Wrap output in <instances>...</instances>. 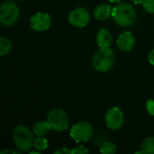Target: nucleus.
<instances>
[{"label": "nucleus", "mask_w": 154, "mask_h": 154, "mask_svg": "<svg viewBox=\"0 0 154 154\" xmlns=\"http://www.w3.org/2000/svg\"><path fill=\"white\" fill-rule=\"evenodd\" d=\"M111 15L114 21L121 27L131 26L137 19V13L134 7L127 3H120L112 8Z\"/></svg>", "instance_id": "nucleus-1"}, {"label": "nucleus", "mask_w": 154, "mask_h": 154, "mask_svg": "<svg viewBox=\"0 0 154 154\" xmlns=\"http://www.w3.org/2000/svg\"><path fill=\"white\" fill-rule=\"evenodd\" d=\"M116 60V54L110 47L100 48L92 59L94 69L99 72H106L112 69Z\"/></svg>", "instance_id": "nucleus-2"}, {"label": "nucleus", "mask_w": 154, "mask_h": 154, "mask_svg": "<svg viewBox=\"0 0 154 154\" xmlns=\"http://www.w3.org/2000/svg\"><path fill=\"white\" fill-rule=\"evenodd\" d=\"M13 140L15 146L22 152H30V150L33 148V135L25 125H17L14 129Z\"/></svg>", "instance_id": "nucleus-3"}, {"label": "nucleus", "mask_w": 154, "mask_h": 154, "mask_svg": "<svg viewBox=\"0 0 154 154\" xmlns=\"http://www.w3.org/2000/svg\"><path fill=\"white\" fill-rule=\"evenodd\" d=\"M20 15L18 6L11 1L5 2L0 6V22L4 26L14 24Z\"/></svg>", "instance_id": "nucleus-4"}, {"label": "nucleus", "mask_w": 154, "mask_h": 154, "mask_svg": "<svg viewBox=\"0 0 154 154\" xmlns=\"http://www.w3.org/2000/svg\"><path fill=\"white\" fill-rule=\"evenodd\" d=\"M47 121L51 128L55 132H63L68 129L69 117L66 112L61 108L51 110L47 116Z\"/></svg>", "instance_id": "nucleus-5"}, {"label": "nucleus", "mask_w": 154, "mask_h": 154, "mask_svg": "<svg viewBox=\"0 0 154 154\" xmlns=\"http://www.w3.org/2000/svg\"><path fill=\"white\" fill-rule=\"evenodd\" d=\"M69 135L76 143H86L93 135V127L88 122H78L71 127Z\"/></svg>", "instance_id": "nucleus-6"}, {"label": "nucleus", "mask_w": 154, "mask_h": 154, "mask_svg": "<svg viewBox=\"0 0 154 154\" xmlns=\"http://www.w3.org/2000/svg\"><path fill=\"white\" fill-rule=\"evenodd\" d=\"M68 21L75 27L83 28L88 24L90 21V14L86 8L77 7L69 13Z\"/></svg>", "instance_id": "nucleus-7"}, {"label": "nucleus", "mask_w": 154, "mask_h": 154, "mask_svg": "<svg viewBox=\"0 0 154 154\" xmlns=\"http://www.w3.org/2000/svg\"><path fill=\"white\" fill-rule=\"evenodd\" d=\"M124 120L125 118L123 111L117 106L110 108L105 116L106 126L114 131L118 130L122 127V125H124Z\"/></svg>", "instance_id": "nucleus-8"}, {"label": "nucleus", "mask_w": 154, "mask_h": 154, "mask_svg": "<svg viewBox=\"0 0 154 154\" xmlns=\"http://www.w3.org/2000/svg\"><path fill=\"white\" fill-rule=\"evenodd\" d=\"M51 23V16L47 13L38 12L34 14L30 20V26L35 32L47 31Z\"/></svg>", "instance_id": "nucleus-9"}, {"label": "nucleus", "mask_w": 154, "mask_h": 154, "mask_svg": "<svg viewBox=\"0 0 154 154\" xmlns=\"http://www.w3.org/2000/svg\"><path fill=\"white\" fill-rule=\"evenodd\" d=\"M134 43H135V38L134 34L128 31L121 33L116 41V44L118 48L124 51H130L134 48Z\"/></svg>", "instance_id": "nucleus-10"}, {"label": "nucleus", "mask_w": 154, "mask_h": 154, "mask_svg": "<svg viewBox=\"0 0 154 154\" xmlns=\"http://www.w3.org/2000/svg\"><path fill=\"white\" fill-rule=\"evenodd\" d=\"M97 45L99 48H106L110 47L113 40V36L110 33V32L106 29H101L96 36Z\"/></svg>", "instance_id": "nucleus-11"}, {"label": "nucleus", "mask_w": 154, "mask_h": 154, "mask_svg": "<svg viewBox=\"0 0 154 154\" xmlns=\"http://www.w3.org/2000/svg\"><path fill=\"white\" fill-rule=\"evenodd\" d=\"M112 14V8L108 5H98L94 10V16L97 20L104 21L109 18Z\"/></svg>", "instance_id": "nucleus-12"}, {"label": "nucleus", "mask_w": 154, "mask_h": 154, "mask_svg": "<svg viewBox=\"0 0 154 154\" xmlns=\"http://www.w3.org/2000/svg\"><path fill=\"white\" fill-rule=\"evenodd\" d=\"M51 125L48 123V121H42V122H37L34 125H33V129H32V133L38 136V137H42L48 134V132L51 130Z\"/></svg>", "instance_id": "nucleus-13"}, {"label": "nucleus", "mask_w": 154, "mask_h": 154, "mask_svg": "<svg viewBox=\"0 0 154 154\" xmlns=\"http://www.w3.org/2000/svg\"><path fill=\"white\" fill-rule=\"evenodd\" d=\"M143 154H154V137L146 138L141 145Z\"/></svg>", "instance_id": "nucleus-14"}, {"label": "nucleus", "mask_w": 154, "mask_h": 154, "mask_svg": "<svg viewBox=\"0 0 154 154\" xmlns=\"http://www.w3.org/2000/svg\"><path fill=\"white\" fill-rule=\"evenodd\" d=\"M11 48H12L11 42L7 38L2 36L0 38V55L1 56L6 55L10 51Z\"/></svg>", "instance_id": "nucleus-15"}, {"label": "nucleus", "mask_w": 154, "mask_h": 154, "mask_svg": "<svg viewBox=\"0 0 154 154\" xmlns=\"http://www.w3.org/2000/svg\"><path fill=\"white\" fill-rule=\"evenodd\" d=\"M100 152L103 154H114L116 152V146L111 142H104L100 145Z\"/></svg>", "instance_id": "nucleus-16"}, {"label": "nucleus", "mask_w": 154, "mask_h": 154, "mask_svg": "<svg viewBox=\"0 0 154 154\" xmlns=\"http://www.w3.org/2000/svg\"><path fill=\"white\" fill-rule=\"evenodd\" d=\"M33 147L35 149H37L38 151H44L48 148V140L45 139L43 136H42V137L37 136V138L34 139Z\"/></svg>", "instance_id": "nucleus-17"}, {"label": "nucleus", "mask_w": 154, "mask_h": 154, "mask_svg": "<svg viewBox=\"0 0 154 154\" xmlns=\"http://www.w3.org/2000/svg\"><path fill=\"white\" fill-rule=\"evenodd\" d=\"M143 6L148 13L154 14V0H144Z\"/></svg>", "instance_id": "nucleus-18"}, {"label": "nucleus", "mask_w": 154, "mask_h": 154, "mask_svg": "<svg viewBox=\"0 0 154 154\" xmlns=\"http://www.w3.org/2000/svg\"><path fill=\"white\" fill-rule=\"evenodd\" d=\"M146 109L150 116H154V99H149L146 103Z\"/></svg>", "instance_id": "nucleus-19"}, {"label": "nucleus", "mask_w": 154, "mask_h": 154, "mask_svg": "<svg viewBox=\"0 0 154 154\" xmlns=\"http://www.w3.org/2000/svg\"><path fill=\"white\" fill-rule=\"evenodd\" d=\"M88 151L84 147V146H77L75 147L74 149H72V153H79V154H83V153H88Z\"/></svg>", "instance_id": "nucleus-20"}, {"label": "nucleus", "mask_w": 154, "mask_h": 154, "mask_svg": "<svg viewBox=\"0 0 154 154\" xmlns=\"http://www.w3.org/2000/svg\"><path fill=\"white\" fill-rule=\"evenodd\" d=\"M55 154H64V153H72V149H67V148H60L54 152Z\"/></svg>", "instance_id": "nucleus-21"}, {"label": "nucleus", "mask_w": 154, "mask_h": 154, "mask_svg": "<svg viewBox=\"0 0 154 154\" xmlns=\"http://www.w3.org/2000/svg\"><path fill=\"white\" fill-rule=\"evenodd\" d=\"M148 61L151 65L154 66V49L152 50L148 54Z\"/></svg>", "instance_id": "nucleus-22"}, {"label": "nucleus", "mask_w": 154, "mask_h": 154, "mask_svg": "<svg viewBox=\"0 0 154 154\" xmlns=\"http://www.w3.org/2000/svg\"><path fill=\"white\" fill-rule=\"evenodd\" d=\"M1 154H4V153H13V154H15V153H20L19 152H15V151H10V150H5V151H2Z\"/></svg>", "instance_id": "nucleus-23"}, {"label": "nucleus", "mask_w": 154, "mask_h": 154, "mask_svg": "<svg viewBox=\"0 0 154 154\" xmlns=\"http://www.w3.org/2000/svg\"><path fill=\"white\" fill-rule=\"evenodd\" d=\"M132 1H133L134 4H136V5H139V4H143L144 0H132Z\"/></svg>", "instance_id": "nucleus-24"}, {"label": "nucleus", "mask_w": 154, "mask_h": 154, "mask_svg": "<svg viewBox=\"0 0 154 154\" xmlns=\"http://www.w3.org/2000/svg\"><path fill=\"white\" fill-rule=\"evenodd\" d=\"M110 3H120L122 0H108Z\"/></svg>", "instance_id": "nucleus-25"}, {"label": "nucleus", "mask_w": 154, "mask_h": 154, "mask_svg": "<svg viewBox=\"0 0 154 154\" xmlns=\"http://www.w3.org/2000/svg\"><path fill=\"white\" fill-rule=\"evenodd\" d=\"M29 153H31V154H40V152H29Z\"/></svg>", "instance_id": "nucleus-26"}]
</instances>
